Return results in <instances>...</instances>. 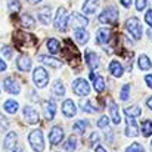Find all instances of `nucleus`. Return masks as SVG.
Here are the masks:
<instances>
[{"label":"nucleus","instance_id":"obj_1","mask_svg":"<svg viewBox=\"0 0 152 152\" xmlns=\"http://www.w3.org/2000/svg\"><path fill=\"white\" fill-rule=\"evenodd\" d=\"M126 30L129 31V34L134 39V40H140L142 39V25L140 21L137 18H129L126 22Z\"/></svg>","mask_w":152,"mask_h":152},{"label":"nucleus","instance_id":"obj_12","mask_svg":"<svg viewBox=\"0 0 152 152\" xmlns=\"http://www.w3.org/2000/svg\"><path fill=\"white\" fill-rule=\"evenodd\" d=\"M62 112L68 118H71V117H74L77 114V108H75V103L72 102V99L64 101V103H62Z\"/></svg>","mask_w":152,"mask_h":152},{"label":"nucleus","instance_id":"obj_9","mask_svg":"<svg viewBox=\"0 0 152 152\" xmlns=\"http://www.w3.org/2000/svg\"><path fill=\"white\" fill-rule=\"evenodd\" d=\"M3 87H4V90H6L7 93H10V95H18V93L21 92V87H19L18 81H16L13 77H6V78L3 80Z\"/></svg>","mask_w":152,"mask_h":152},{"label":"nucleus","instance_id":"obj_4","mask_svg":"<svg viewBox=\"0 0 152 152\" xmlns=\"http://www.w3.org/2000/svg\"><path fill=\"white\" fill-rule=\"evenodd\" d=\"M68 24L75 28V30H84V27L89 25V19L83 15V13H78V12H72V15L69 16L68 19Z\"/></svg>","mask_w":152,"mask_h":152},{"label":"nucleus","instance_id":"obj_7","mask_svg":"<svg viewBox=\"0 0 152 152\" xmlns=\"http://www.w3.org/2000/svg\"><path fill=\"white\" fill-rule=\"evenodd\" d=\"M118 19V12L115 7H106L103 12L99 13V22L101 24H115Z\"/></svg>","mask_w":152,"mask_h":152},{"label":"nucleus","instance_id":"obj_14","mask_svg":"<svg viewBox=\"0 0 152 152\" xmlns=\"http://www.w3.org/2000/svg\"><path fill=\"white\" fill-rule=\"evenodd\" d=\"M109 36H111L109 30H106V28H99V30L96 31V43L101 45V46L106 45V43L109 42V39H111Z\"/></svg>","mask_w":152,"mask_h":152},{"label":"nucleus","instance_id":"obj_39","mask_svg":"<svg viewBox=\"0 0 152 152\" xmlns=\"http://www.w3.org/2000/svg\"><path fill=\"white\" fill-rule=\"evenodd\" d=\"M7 127H9V121H7V118H4V117L0 115V130L3 132V130H6Z\"/></svg>","mask_w":152,"mask_h":152},{"label":"nucleus","instance_id":"obj_20","mask_svg":"<svg viewBox=\"0 0 152 152\" xmlns=\"http://www.w3.org/2000/svg\"><path fill=\"white\" fill-rule=\"evenodd\" d=\"M98 6H99V0H86L83 3V12L87 15H92L96 12Z\"/></svg>","mask_w":152,"mask_h":152},{"label":"nucleus","instance_id":"obj_16","mask_svg":"<svg viewBox=\"0 0 152 152\" xmlns=\"http://www.w3.org/2000/svg\"><path fill=\"white\" fill-rule=\"evenodd\" d=\"M16 66H18L19 71L27 72V71L31 68V59H30L28 56H25V55H21V56L18 58V61H16Z\"/></svg>","mask_w":152,"mask_h":152},{"label":"nucleus","instance_id":"obj_37","mask_svg":"<svg viewBox=\"0 0 152 152\" xmlns=\"http://www.w3.org/2000/svg\"><path fill=\"white\" fill-rule=\"evenodd\" d=\"M126 152H143V146H142L140 143H132V145L126 149Z\"/></svg>","mask_w":152,"mask_h":152},{"label":"nucleus","instance_id":"obj_22","mask_svg":"<svg viewBox=\"0 0 152 152\" xmlns=\"http://www.w3.org/2000/svg\"><path fill=\"white\" fill-rule=\"evenodd\" d=\"M109 114H111V120L114 121V124H120L121 115H120V109L115 102H109Z\"/></svg>","mask_w":152,"mask_h":152},{"label":"nucleus","instance_id":"obj_2","mask_svg":"<svg viewBox=\"0 0 152 152\" xmlns=\"http://www.w3.org/2000/svg\"><path fill=\"white\" fill-rule=\"evenodd\" d=\"M28 142L31 145V148L36 152H43L45 151V140H43V133L42 130H33L28 136Z\"/></svg>","mask_w":152,"mask_h":152},{"label":"nucleus","instance_id":"obj_15","mask_svg":"<svg viewBox=\"0 0 152 152\" xmlns=\"http://www.w3.org/2000/svg\"><path fill=\"white\" fill-rule=\"evenodd\" d=\"M45 118L46 120H53L55 118V114H56V105H55V102L52 101H46L45 102Z\"/></svg>","mask_w":152,"mask_h":152},{"label":"nucleus","instance_id":"obj_48","mask_svg":"<svg viewBox=\"0 0 152 152\" xmlns=\"http://www.w3.org/2000/svg\"><path fill=\"white\" fill-rule=\"evenodd\" d=\"M146 105H148V106L151 108V111H152V96H151V98H148V101H146Z\"/></svg>","mask_w":152,"mask_h":152},{"label":"nucleus","instance_id":"obj_42","mask_svg":"<svg viewBox=\"0 0 152 152\" xmlns=\"http://www.w3.org/2000/svg\"><path fill=\"white\" fill-rule=\"evenodd\" d=\"M145 21H146V24L152 28V10H148V12H146V15H145Z\"/></svg>","mask_w":152,"mask_h":152},{"label":"nucleus","instance_id":"obj_23","mask_svg":"<svg viewBox=\"0 0 152 152\" xmlns=\"http://www.w3.org/2000/svg\"><path fill=\"white\" fill-rule=\"evenodd\" d=\"M16 133L15 132H10V133H7V136L4 137V143H3V146H4V149L6 151H10V149H13V146L16 145Z\"/></svg>","mask_w":152,"mask_h":152},{"label":"nucleus","instance_id":"obj_31","mask_svg":"<svg viewBox=\"0 0 152 152\" xmlns=\"http://www.w3.org/2000/svg\"><path fill=\"white\" fill-rule=\"evenodd\" d=\"M52 92H53V95L56 96V98H62L64 95H65V87H64V84H62V81H55V84H53V87H52Z\"/></svg>","mask_w":152,"mask_h":152},{"label":"nucleus","instance_id":"obj_50","mask_svg":"<svg viewBox=\"0 0 152 152\" xmlns=\"http://www.w3.org/2000/svg\"><path fill=\"white\" fill-rule=\"evenodd\" d=\"M12 152H25V149H22V148H16V149H13Z\"/></svg>","mask_w":152,"mask_h":152},{"label":"nucleus","instance_id":"obj_17","mask_svg":"<svg viewBox=\"0 0 152 152\" xmlns=\"http://www.w3.org/2000/svg\"><path fill=\"white\" fill-rule=\"evenodd\" d=\"M39 19L42 24L45 25H49L50 24V19H52V13H50V7L49 6H45L39 10Z\"/></svg>","mask_w":152,"mask_h":152},{"label":"nucleus","instance_id":"obj_38","mask_svg":"<svg viewBox=\"0 0 152 152\" xmlns=\"http://www.w3.org/2000/svg\"><path fill=\"white\" fill-rule=\"evenodd\" d=\"M108 124H109V120H108V117H106V115L101 117V120L98 121V127H99V129H105Z\"/></svg>","mask_w":152,"mask_h":152},{"label":"nucleus","instance_id":"obj_5","mask_svg":"<svg viewBox=\"0 0 152 152\" xmlns=\"http://www.w3.org/2000/svg\"><path fill=\"white\" fill-rule=\"evenodd\" d=\"M68 25V13L65 7H59L55 16V28L58 31H65Z\"/></svg>","mask_w":152,"mask_h":152},{"label":"nucleus","instance_id":"obj_21","mask_svg":"<svg viewBox=\"0 0 152 152\" xmlns=\"http://www.w3.org/2000/svg\"><path fill=\"white\" fill-rule=\"evenodd\" d=\"M90 78L93 80V87H95V90L98 92V93H101L105 90V80H103V77L102 75H96V74H90Z\"/></svg>","mask_w":152,"mask_h":152},{"label":"nucleus","instance_id":"obj_8","mask_svg":"<svg viewBox=\"0 0 152 152\" xmlns=\"http://www.w3.org/2000/svg\"><path fill=\"white\" fill-rule=\"evenodd\" d=\"M22 114H24V118H25V121H27L28 124H37V123L40 121V115H39V112H37L33 106H30V105L24 106Z\"/></svg>","mask_w":152,"mask_h":152},{"label":"nucleus","instance_id":"obj_35","mask_svg":"<svg viewBox=\"0 0 152 152\" xmlns=\"http://www.w3.org/2000/svg\"><path fill=\"white\" fill-rule=\"evenodd\" d=\"M7 7H9L10 12L16 13V12L21 10V3H19L18 0H9V1H7Z\"/></svg>","mask_w":152,"mask_h":152},{"label":"nucleus","instance_id":"obj_30","mask_svg":"<svg viewBox=\"0 0 152 152\" xmlns=\"http://www.w3.org/2000/svg\"><path fill=\"white\" fill-rule=\"evenodd\" d=\"M21 22H22V25H24L25 28H34V25H36V19H34L30 13H22Z\"/></svg>","mask_w":152,"mask_h":152},{"label":"nucleus","instance_id":"obj_47","mask_svg":"<svg viewBox=\"0 0 152 152\" xmlns=\"http://www.w3.org/2000/svg\"><path fill=\"white\" fill-rule=\"evenodd\" d=\"M96 152H106V149H105L103 146H101V145H98V146H96Z\"/></svg>","mask_w":152,"mask_h":152},{"label":"nucleus","instance_id":"obj_32","mask_svg":"<svg viewBox=\"0 0 152 152\" xmlns=\"http://www.w3.org/2000/svg\"><path fill=\"white\" fill-rule=\"evenodd\" d=\"M87 126H89V121H87V120H78V121L72 126V129H74V132H77V133H84L86 129H87Z\"/></svg>","mask_w":152,"mask_h":152},{"label":"nucleus","instance_id":"obj_25","mask_svg":"<svg viewBox=\"0 0 152 152\" xmlns=\"http://www.w3.org/2000/svg\"><path fill=\"white\" fill-rule=\"evenodd\" d=\"M3 108H4V111H6L7 114H16V112H18L19 105H18V102L16 101L9 99V101H6L4 103H3Z\"/></svg>","mask_w":152,"mask_h":152},{"label":"nucleus","instance_id":"obj_28","mask_svg":"<svg viewBox=\"0 0 152 152\" xmlns=\"http://www.w3.org/2000/svg\"><path fill=\"white\" fill-rule=\"evenodd\" d=\"M124 114H126L127 117L134 118V117H139V115L142 114V109L139 108V105H132V106L124 108Z\"/></svg>","mask_w":152,"mask_h":152},{"label":"nucleus","instance_id":"obj_19","mask_svg":"<svg viewBox=\"0 0 152 152\" xmlns=\"http://www.w3.org/2000/svg\"><path fill=\"white\" fill-rule=\"evenodd\" d=\"M39 61L43 62V64H46V65H49V66H52V68H61L62 66V62L61 61H58L56 58L46 56V55H39Z\"/></svg>","mask_w":152,"mask_h":152},{"label":"nucleus","instance_id":"obj_10","mask_svg":"<svg viewBox=\"0 0 152 152\" xmlns=\"http://www.w3.org/2000/svg\"><path fill=\"white\" fill-rule=\"evenodd\" d=\"M62 139H64V130H62V127H59V126L52 127L50 133H49V142H50L53 146H56V145H59L62 142Z\"/></svg>","mask_w":152,"mask_h":152},{"label":"nucleus","instance_id":"obj_13","mask_svg":"<svg viewBox=\"0 0 152 152\" xmlns=\"http://www.w3.org/2000/svg\"><path fill=\"white\" fill-rule=\"evenodd\" d=\"M109 72L114 75V77H117V78H120L121 75H123V72H124V68H123V65L120 64V61H111L109 62Z\"/></svg>","mask_w":152,"mask_h":152},{"label":"nucleus","instance_id":"obj_51","mask_svg":"<svg viewBox=\"0 0 152 152\" xmlns=\"http://www.w3.org/2000/svg\"><path fill=\"white\" fill-rule=\"evenodd\" d=\"M151 149H152V142H151Z\"/></svg>","mask_w":152,"mask_h":152},{"label":"nucleus","instance_id":"obj_11","mask_svg":"<svg viewBox=\"0 0 152 152\" xmlns=\"http://www.w3.org/2000/svg\"><path fill=\"white\" fill-rule=\"evenodd\" d=\"M126 124H127V126H126V136H129V137H136V136L139 134V129H137V124H136L134 118L127 117Z\"/></svg>","mask_w":152,"mask_h":152},{"label":"nucleus","instance_id":"obj_6","mask_svg":"<svg viewBox=\"0 0 152 152\" xmlns=\"http://www.w3.org/2000/svg\"><path fill=\"white\" fill-rule=\"evenodd\" d=\"M72 92L77 96H87L90 93V86L84 78H77L72 81Z\"/></svg>","mask_w":152,"mask_h":152},{"label":"nucleus","instance_id":"obj_49","mask_svg":"<svg viewBox=\"0 0 152 152\" xmlns=\"http://www.w3.org/2000/svg\"><path fill=\"white\" fill-rule=\"evenodd\" d=\"M27 1H28L30 4H37V3H40L42 0H27Z\"/></svg>","mask_w":152,"mask_h":152},{"label":"nucleus","instance_id":"obj_43","mask_svg":"<svg viewBox=\"0 0 152 152\" xmlns=\"http://www.w3.org/2000/svg\"><path fill=\"white\" fill-rule=\"evenodd\" d=\"M1 52H3V55H4L6 58H10V56H12V49L7 48V46H4V48L1 49Z\"/></svg>","mask_w":152,"mask_h":152},{"label":"nucleus","instance_id":"obj_34","mask_svg":"<svg viewBox=\"0 0 152 152\" xmlns=\"http://www.w3.org/2000/svg\"><path fill=\"white\" fill-rule=\"evenodd\" d=\"M75 148H77V139H75L74 136L68 137L66 143L64 145V149H65V151H68V152H72V151H75Z\"/></svg>","mask_w":152,"mask_h":152},{"label":"nucleus","instance_id":"obj_33","mask_svg":"<svg viewBox=\"0 0 152 152\" xmlns=\"http://www.w3.org/2000/svg\"><path fill=\"white\" fill-rule=\"evenodd\" d=\"M142 134L145 137H149L152 134V121L151 120H145L142 123Z\"/></svg>","mask_w":152,"mask_h":152},{"label":"nucleus","instance_id":"obj_18","mask_svg":"<svg viewBox=\"0 0 152 152\" xmlns=\"http://www.w3.org/2000/svg\"><path fill=\"white\" fill-rule=\"evenodd\" d=\"M86 62L89 65V68L93 71L99 66V56L95 53V52H87L86 53Z\"/></svg>","mask_w":152,"mask_h":152},{"label":"nucleus","instance_id":"obj_24","mask_svg":"<svg viewBox=\"0 0 152 152\" xmlns=\"http://www.w3.org/2000/svg\"><path fill=\"white\" fill-rule=\"evenodd\" d=\"M74 37H75V42L80 43V45H86L89 42V33L84 31V30H75Z\"/></svg>","mask_w":152,"mask_h":152},{"label":"nucleus","instance_id":"obj_36","mask_svg":"<svg viewBox=\"0 0 152 152\" xmlns=\"http://www.w3.org/2000/svg\"><path fill=\"white\" fill-rule=\"evenodd\" d=\"M129 93H130V84H124L123 89L120 90L121 101H127V99H129Z\"/></svg>","mask_w":152,"mask_h":152},{"label":"nucleus","instance_id":"obj_44","mask_svg":"<svg viewBox=\"0 0 152 152\" xmlns=\"http://www.w3.org/2000/svg\"><path fill=\"white\" fill-rule=\"evenodd\" d=\"M145 81H146L148 87H151V89H152V74H148V75H145Z\"/></svg>","mask_w":152,"mask_h":152},{"label":"nucleus","instance_id":"obj_3","mask_svg":"<svg viewBox=\"0 0 152 152\" xmlns=\"http://www.w3.org/2000/svg\"><path fill=\"white\" fill-rule=\"evenodd\" d=\"M33 80H34V83H36L37 87L43 89L49 83V74H48V71L43 66H37L34 69V72H33Z\"/></svg>","mask_w":152,"mask_h":152},{"label":"nucleus","instance_id":"obj_40","mask_svg":"<svg viewBox=\"0 0 152 152\" xmlns=\"http://www.w3.org/2000/svg\"><path fill=\"white\" fill-rule=\"evenodd\" d=\"M146 4H148L146 0H136V9L137 10H143L146 7Z\"/></svg>","mask_w":152,"mask_h":152},{"label":"nucleus","instance_id":"obj_29","mask_svg":"<svg viewBox=\"0 0 152 152\" xmlns=\"http://www.w3.org/2000/svg\"><path fill=\"white\" fill-rule=\"evenodd\" d=\"M46 46H48L49 53H52V55H56L58 52L61 50V43H59L56 39H49L48 43H46Z\"/></svg>","mask_w":152,"mask_h":152},{"label":"nucleus","instance_id":"obj_45","mask_svg":"<svg viewBox=\"0 0 152 152\" xmlns=\"http://www.w3.org/2000/svg\"><path fill=\"white\" fill-rule=\"evenodd\" d=\"M121 4L124 7H130L132 6V0H121Z\"/></svg>","mask_w":152,"mask_h":152},{"label":"nucleus","instance_id":"obj_41","mask_svg":"<svg viewBox=\"0 0 152 152\" xmlns=\"http://www.w3.org/2000/svg\"><path fill=\"white\" fill-rule=\"evenodd\" d=\"M98 142H99V134H98L96 132H93L92 136H90V145L95 146V143H98Z\"/></svg>","mask_w":152,"mask_h":152},{"label":"nucleus","instance_id":"obj_26","mask_svg":"<svg viewBox=\"0 0 152 152\" xmlns=\"http://www.w3.org/2000/svg\"><path fill=\"white\" fill-rule=\"evenodd\" d=\"M137 64H139V68H140L142 71H148V69H151V68H152L151 59H149L146 55H140V56H139Z\"/></svg>","mask_w":152,"mask_h":152},{"label":"nucleus","instance_id":"obj_46","mask_svg":"<svg viewBox=\"0 0 152 152\" xmlns=\"http://www.w3.org/2000/svg\"><path fill=\"white\" fill-rule=\"evenodd\" d=\"M3 71H6V62L0 59V72H3Z\"/></svg>","mask_w":152,"mask_h":152},{"label":"nucleus","instance_id":"obj_27","mask_svg":"<svg viewBox=\"0 0 152 152\" xmlns=\"http://www.w3.org/2000/svg\"><path fill=\"white\" fill-rule=\"evenodd\" d=\"M80 108H81L83 112H89V114H95L98 111V108H95L89 99H81L80 101Z\"/></svg>","mask_w":152,"mask_h":152}]
</instances>
